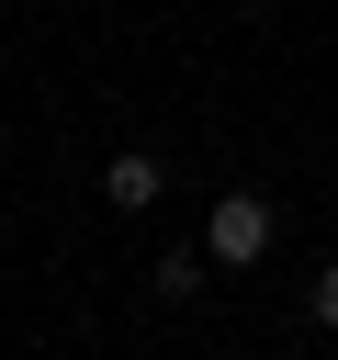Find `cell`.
<instances>
[{"instance_id": "3957f363", "label": "cell", "mask_w": 338, "mask_h": 360, "mask_svg": "<svg viewBox=\"0 0 338 360\" xmlns=\"http://www.w3.org/2000/svg\"><path fill=\"white\" fill-rule=\"evenodd\" d=\"M304 304H315V326H338V270H315V292H304Z\"/></svg>"}, {"instance_id": "6da1fadb", "label": "cell", "mask_w": 338, "mask_h": 360, "mask_svg": "<svg viewBox=\"0 0 338 360\" xmlns=\"http://www.w3.org/2000/svg\"><path fill=\"white\" fill-rule=\"evenodd\" d=\"M203 248H214L225 270H248V259L270 248V202H259V191H225V202H214V225H203Z\"/></svg>"}, {"instance_id": "7a4b0ae2", "label": "cell", "mask_w": 338, "mask_h": 360, "mask_svg": "<svg viewBox=\"0 0 338 360\" xmlns=\"http://www.w3.org/2000/svg\"><path fill=\"white\" fill-rule=\"evenodd\" d=\"M101 202H113V214H146V202H158V158H146V146H124V158L101 169Z\"/></svg>"}]
</instances>
